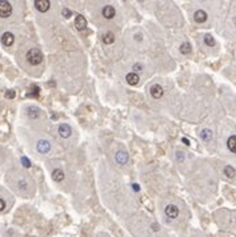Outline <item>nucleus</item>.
Masks as SVG:
<instances>
[{
	"label": "nucleus",
	"instance_id": "f257e3e1",
	"mask_svg": "<svg viewBox=\"0 0 236 237\" xmlns=\"http://www.w3.org/2000/svg\"><path fill=\"white\" fill-rule=\"evenodd\" d=\"M27 60L31 65H38L43 60V53L38 48H32L27 52Z\"/></svg>",
	"mask_w": 236,
	"mask_h": 237
},
{
	"label": "nucleus",
	"instance_id": "f03ea898",
	"mask_svg": "<svg viewBox=\"0 0 236 237\" xmlns=\"http://www.w3.org/2000/svg\"><path fill=\"white\" fill-rule=\"evenodd\" d=\"M12 13V6L8 2H0V17H8Z\"/></svg>",
	"mask_w": 236,
	"mask_h": 237
},
{
	"label": "nucleus",
	"instance_id": "7ed1b4c3",
	"mask_svg": "<svg viewBox=\"0 0 236 237\" xmlns=\"http://www.w3.org/2000/svg\"><path fill=\"white\" fill-rule=\"evenodd\" d=\"M165 215H167V217H169V219H176L179 216V208L176 205L169 204L165 206Z\"/></svg>",
	"mask_w": 236,
	"mask_h": 237
},
{
	"label": "nucleus",
	"instance_id": "20e7f679",
	"mask_svg": "<svg viewBox=\"0 0 236 237\" xmlns=\"http://www.w3.org/2000/svg\"><path fill=\"white\" fill-rule=\"evenodd\" d=\"M75 27H76L78 31H84L87 28V20L85 17L82 16V15H78L76 19H75Z\"/></svg>",
	"mask_w": 236,
	"mask_h": 237
},
{
	"label": "nucleus",
	"instance_id": "39448f33",
	"mask_svg": "<svg viewBox=\"0 0 236 237\" xmlns=\"http://www.w3.org/2000/svg\"><path fill=\"white\" fill-rule=\"evenodd\" d=\"M163 93H164V89L160 84H153L151 87V96L153 99H160L163 96Z\"/></svg>",
	"mask_w": 236,
	"mask_h": 237
},
{
	"label": "nucleus",
	"instance_id": "423d86ee",
	"mask_svg": "<svg viewBox=\"0 0 236 237\" xmlns=\"http://www.w3.org/2000/svg\"><path fill=\"white\" fill-rule=\"evenodd\" d=\"M49 6H51V3H49L48 0H38V2H35V7H36V9L40 12L48 11Z\"/></svg>",
	"mask_w": 236,
	"mask_h": 237
},
{
	"label": "nucleus",
	"instance_id": "0eeeda50",
	"mask_svg": "<svg viewBox=\"0 0 236 237\" xmlns=\"http://www.w3.org/2000/svg\"><path fill=\"white\" fill-rule=\"evenodd\" d=\"M193 19L196 23H204L205 20H207V12L203 11V9H198L196 12H195L193 15Z\"/></svg>",
	"mask_w": 236,
	"mask_h": 237
},
{
	"label": "nucleus",
	"instance_id": "6e6552de",
	"mask_svg": "<svg viewBox=\"0 0 236 237\" xmlns=\"http://www.w3.org/2000/svg\"><path fill=\"white\" fill-rule=\"evenodd\" d=\"M59 133L62 137L67 139V137L71 136V128H69L68 124H60L59 125Z\"/></svg>",
	"mask_w": 236,
	"mask_h": 237
},
{
	"label": "nucleus",
	"instance_id": "1a4fd4ad",
	"mask_svg": "<svg viewBox=\"0 0 236 237\" xmlns=\"http://www.w3.org/2000/svg\"><path fill=\"white\" fill-rule=\"evenodd\" d=\"M13 40H15V36L12 35L11 32H6L3 35V37H2V41H3V44L6 47H11L13 44Z\"/></svg>",
	"mask_w": 236,
	"mask_h": 237
},
{
	"label": "nucleus",
	"instance_id": "9d476101",
	"mask_svg": "<svg viewBox=\"0 0 236 237\" xmlns=\"http://www.w3.org/2000/svg\"><path fill=\"white\" fill-rule=\"evenodd\" d=\"M116 161H118V164H120V165H124L125 162L128 161V155H127V152H124V151H119L118 153H116Z\"/></svg>",
	"mask_w": 236,
	"mask_h": 237
},
{
	"label": "nucleus",
	"instance_id": "9b49d317",
	"mask_svg": "<svg viewBox=\"0 0 236 237\" xmlns=\"http://www.w3.org/2000/svg\"><path fill=\"white\" fill-rule=\"evenodd\" d=\"M125 80H127V83L129 84V85H136V84L139 83V80H140V77H139V75H136V73L131 72V73H128V75L125 76Z\"/></svg>",
	"mask_w": 236,
	"mask_h": 237
},
{
	"label": "nucleus",
	"instance_id": "f8f14e48",
	"mask_svg": "<svg viewBox=\"0 0 236 237\" xmlns=\"http://www.w3.org/2000/svg\"><path fill=\"white\" fill-rule=\"evenodd\" d=\"M115 12L116 11H115V8L112 6H105L103 8V16L105 19H112L115 16Z\"/></svg>",
	"mask_w": 236,
	"mask_h": 237
},
{
	"label": "nucleus",
	"instance_id": "ddd939ff",
	"mask_svg": "<svg viewBox=\"0 0 236 237\" xmlns=\"http://www.w3.org/2000/svg\"><path fill=\"white\" fill-rule=\"evenodd\" d=\"M38 151L42 152V153H47L49 151V143L47 140H40L38 143Z\"/></svg>",
	"mask_w": 236,
	"mask_h": 237
},
{
	"label": "nucleus",
	"instance_id": "4468645a",
	"mask_svg": "<svg viewBox=\"0 0 236 237\" xmlns=\"http://www.w3.org/2000/svg\"><path fill=\"white\" fill-rule=\"evenodd\" d=\"M227 147H228V149L232 152V153H236V136H235V135H232V136L228 137Z\"/></svg>",
	"mask_w": 236,
	"mask_h": 237
},
{
	"label": "nucleus",
	"instance_id": "2eb2a0df",
	"mask_svg": "<svg viewBox=\"0 0 236 237\" xmlns=\"http://www.w3.org/2000/svg\"><path fill=\"white\" fill-rule=\"evenodd\" d=\"M200 136H202V140L205 141V143H208L212 140V131L211 129H203L202 133H200Z\"/></svg>",
	"mask_w": 236,
	"mask_h": 237
},
{
	"label": "nucleus",
	"instance_id": "dca6fc26",
	"mask_svg": "<svg viewBox=\"0 0 236 237\" xmlns=\"http://www.w3.org/2000/svg\"><path fill=\"white\" fill-rule=\"evenodd\" d=\"M52 179L55 181H62L64 179V172L62 169H55L52 172Z\"/></svg>",
	"mask_w": 236,
	"mask_h": 237
},
{
	"label": "nucleus",
	"instance_id": "f3484780",
	"mask_svg": "<svg viewBox=\"0 0 236 237\" xmlns=\"http://www.w3.org/2000/svg\"><path fill=\"white\" fill-rule=\"evenodd\" d=\"M191 44L188 43V41H185V43H183L182 46H180V52L183 53V55H189L191 53Z\"/></svg>",
	"mask_w": 236,
	"mask_h": 237
},
{
	"label": "nucleus",
	"instance_id": "a211bd4d",
	"mask_svg": "<svg viewBox=\"0 0 236 237\" xmlns=\"http://www.w3.org/2000/svg\"><path fill=\"white\" fill-rule=\"evenodd\" d=\"M224 175L227 177H229V179H232V177H235V175H236V171L233 169V167L227 165L224 168Z\"/></svg>",
	"mask_w": 236,
	"mask_h": 237
},
{
	"label": "nucleus",
	"instance_id": "6ab92c4d",
	"mask_svg": "<svg viewBox=\"0 0 236 237\" xmlns=\"http://www.w3.org/2000/svg\"><path fill=\"white\" fill-rule=\"evenodd\" d=\"M113 40H115V37H113V33H111V32H107V33H105V35L103 36V41H104L105 44H112Z\"/></svg>",
	"mask_w": 236,
	"mask_h": 237
},
{
	"label": "nucleus",
	"instance_id": "aec40b11",
	"mask_svg": "<svg viewBox=\"0 0 236 237\" xmlns=\"http://www.w3.org/2000/svg\"><path fill=\"white\" fill-rule=\"evenodd\" d=\"M28 116L31 119H38L39 117V109H36V108H28Z\"/></svg>",
	"mask_w": 236,
	"mask_h": 237
},
{
	"label": "nucleus",
	"instance_id": "412c9836",
	"mask_svg": "<svg viewBox=\"0 0 236 237\" xmlns=\"http://www.w3.org/2000/svg\"><path fill=\"white\" fill-rule=\"evenodd\" d=\"M204 43L207 44L208 47H213V46H215V39L211 36V35H205V36H204Z\"/></svg>",
	"mask_w": 236,
	"mask_h": 237
},
{
	"label": "nucleus",
	"instance_id": "4be33fe9",
	"mask_svg": "<svg viewBox=\"0 0 236 237\" xmlns=\"http://www.w3.org/2000/svg\"><path fill=\"white\" fill-rule=\"evenodd\" d=\"M62 13H63V16H64V17H67V19L72 16V11H71V9H68V8H64Z\"/></svg>",
	"mask_w": 236,
	"mask_h": 237
},
{
	"label": "nucleus",
	"instance_id": "5701e85b",
	"mask_svg": "<svg viewBox=\"0 0 236 237\" xmlns=\"http://www.w3.org/2000/svg\"><path fill=\"white\" fill-rule=\"evenodd\" d=\"M22 162H23V165L26 167V168H29L31 167V161H29L27 157H22Z\"/></svg>",
	"mask_w": 236,
	"mask_h": 237
},
{
	"label": "nucleus",
	"instance_id": "b1692460",
	"mask_svg": "<svg viewBox=\"0 0 236 237\" xmlns=\"http://www.w3.org/2000/svg\"><path fill=\"white\" fill-rule=\"evenodd\" d=\"M15 96H16L15 91H7V92H6V97H8V99H13Z\"/></svg>",
	"mask_w": 236,
	"mask_h": 237
},
{
	"label": "nucleus",
	"instance_id": "393cba45",
	"mask_svg": "<svg viewBox=\"0 0 236 237\" xmlns=\"http://www.w3.org/2000/svg\"><path fill=\"white\" fill-rule=\"evenodd\" d=\"M133 70L136 71V72H139V71H142V70H143V65L138 63V64H135V65H133Z\"/></svg>",
	"mask_w": 236,
	"mask_h": 237
},
{
	"label": "nucleus",
	"instance_id": "a878e982",
	"mask_svg": "<svg viewBox=\"0 0 236 237\" xmlns=\"http://www.w3.org/2000/svg\"><path fill=\"white\" fill-rule=\"evenodd\" d=\"M4 208H6V202H4L3 199H0V212L4 210Z\"/></svg>",
	"mask_w": 236,
	"mask_h": 237
},
{
	"label": "nucleus",
	"instance_id": "bb28decb",
	"mask_svg": "<svg viewBox=\"0 0 236 237\" xmlns=\"http://www.w3.org/2000/svg\"><path fill=\"white\" fill-rule=\"evenodd\" d=\"M182 141L184 143V144H185V145H189V141H188L187 139H185V137H183V139H182Z\"/></svg>",
	"mask_w": 236,
	"mask_h": 237
},
{
	"label": "nucleus",
	"instance_id": "cd10ccee",
	"mask_svg": "<svg viewBox=\"0 0 236 237\" xmlns=\"http://www.w3.org/2000/svg\"><path fill=\"white\" fill-rule=\"evenodd\" d=\"M178 159L179 160H183V153H182V152H178Z\"/></svg>",
	"mask_w": 236,
	"mask_h": 237
},
{
	"label": "nucleus",
	"instance_id": "c85d7f7f",
	"mask_svg": "<svg viewBox=\"0 0 236 237\" xmlns=\"http://www.w3.org/2000/svg\"><path fill=\"white\" fill-rule=\"evenodd\" d=\"M152 228H153V230H159V226L155 224V225H152Z\"/></svg>",
	"mask_w": 236,
	"mask_h": 237
}]
</instances>
